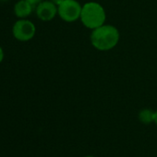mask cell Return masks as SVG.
Here are the masks:
<instances>
[{
  "mask_svg": "<svg viewBox=\"0 0 157 157\" xmlns=\"http://www.w3.org/2000/svg\"><path fill=\"white\" fill-rule=\"evenodd\" d=\"M80 21L85 28L93 31L105 23L106 11L98 2H86L82 5Z\"/></svg>",
  "mask_w": 157,
  "mask_h": 157,
  "instance_id": "2",
  "label": "cell"
},
{
  "mask_svg": "<svg viewBox=\"0 0 157 157\" xmlns=\"http://www.w3.org/2000/svg\"><path fill=\"white\" fill-rule=\"evenodd\" d=\"M82 5L78 0H64L57 6V16L65 22L72 23L80 21Z\"/></svg>",
  "mask_w": 157,
  "mask_h": 157,
  "instance_id": "3",
  "label": "cell"
},
{
  "mask_svg": "<svg viewBox=\"0 0 157 157\" xmlns=\"http://www.w3.org/2000/svg\"><path fill=\"white\" fill-rule=\"evenodd\" d=\"M4 59V52H3V49L0 47V63H1Z\"/></svg>",
  "mask_w": 157,
  "mask_h": 157,
  "instance_id": "9",
  "label": "cell"
},
{
  "mask_svg": "<svg viewBox=\"0 0 157 157\" xmlns=\"http://www.w3.org/2000/svg\"><path fill=\"white\" fill-rule=\"evenodd\" d=\"M154 116L155 111L150 108H143L138 114V118L140 122L144 125H149L151 123H154Z\"/></svg>",
  "mask_w": 157,
  "mask_h": 157,
  "instance_id": "7",
  "label": "cell"
},
{
  "mask_svg": "<svg viewBox=\"0 0 157 157\" xmlns=\"http://www.w3.org/2000/svg\"><path fill=\"white\" fill-rule=\"evenodd\" d=\"M33 10V6L27 0H20L14 6L15 15L20 19H25L29 17Z\"/></svg>",
  "mask_w": 157,
  "mask_h": 157,
  "instance_id": "6",
  "label": "cell"
},
{
  "mask_svg": "<svg viewBox=\"0 0 157 157\" xmlns=\"http://www.w3.org/2000/svg\"><path fill=\"white\" fill-rule=\"evenodd\" d=\"M85 157H94V156H92V155H88V156H85Z\"/></svg>",
  "mask_w": 157,
  "mask_h": 157,
  "instance_id": "12",
  "label": "cell"
},
{
  "mask_svg": "<svg viewBox=\"0 0 157 157\" xmlns=\"http://www.w3.org/2000/svg\"><path fill=\"white\" fill-rule=\"evenodd\" d=\"M36 16L43 21H50L57 16V6L50 0H44L35 7Z\"/></svg>",
  "mask_w": 157,
  "mask_h": 157,
  "instance_id": "5",
  "label": "cell"
},
{
  "mask_svg": "<svg viewBox=\"0 0 157 157\" xmlns=\"http://www.w3.org/2000/svg\"><path fill=\"white\" fill-rule=\"evenodd\" d=\"M27 1H28L29 3H31L33 7H36L38 4H40L41 2H43L44 0H27Z\"/></svg>",
  "mask_w": 157,
  "mask_h": 157,
  "instance_id": "8",
  "label": "cell"
},
{
  "mask_svg": "<svg viewBox=\"0 0 157 157\" xmlns=\"http://www.w3.org/2000/svg\"><path fill=\"white\" fill-rule=\"evenodd\" d=\"M120 40L119 30L111 24H103L93 30L90 34V42L94 49L106 52L117 47Z\"/></svg>",
  "mask_w": 157,
  "mask_h": 157,
  "instance_id": "1",
  "label": "cell"
},
{
  "mask_svg": "<svg viewBox=\"0 0 157 157\" xmlns=\"http://www.w3.org/2000/svg\"><path fill=\"white\" fill-rule=\"evenodd\" d=\"M50 1L53 2L54 4H56V6H58V5H60L64 1V0H50Z\"/></svg>",
  "mask_w": 157,
  "mask_h": 157,
  "instance_id": "10",
  "label": "cell"
},
{
  "mask_svg": "<svg viewBox=\"0 0 157 157\" xmlns=\"http://www.w3.org/2000/svg\"><path fill=\"white\" fill-rule=\"evenodd\" d=\"M154 123L157 126V110L155 111V116H154Z\"/></svg>",
  "mask_w": 157,
  "mask_h": 157,
  "instance_id": "11",
  "label": "cell"
},
{
  "mask_svg": "<svg viewBox=\"0 0 157 157\" xmlns=\"http://www.w3.org/2000/svg\"><path fill=\"white\" fill-rule=\"evenodd\" d=\"M12 33L14 37L21 42H27L32 40L36 33L35 25L29 20L21 19L15 22Z\"/></svg>",
  "mask_w": 157,
  "mask_h": 157,
  "instance_id": "4",
  "label": "cell"
}]
</instances>
